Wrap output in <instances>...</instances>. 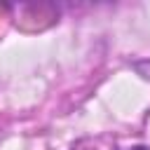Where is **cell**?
Masks as SVG:
<instances>
[{
    "label": "cell",
    "mask_w": 150,
    "mask_h": 150,
    "mask_svg": "<svg viewBox=\"0 0 150 150\" xmlns=\"http://www.w3.org/2000/svg\"><path fill=\"white\" fill-rule=\"evenodd\" d=\"M120 150H150V148H145V145H134V148H120Z\"/></svg>",
    "instance_id": "cell-1"
}]
</instances>
